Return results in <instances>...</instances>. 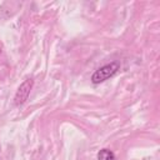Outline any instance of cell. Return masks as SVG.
I'll list each match as a JSON object with an SVG mask.
<instances>
[{
    "instance_id": "cell-3",
    "label": "cell",
    "mask_w": 160,
    "mask_h": 160,
    "mask_svg": "<svg viewBox=\"0 0 160 160\" xmlns=\"http://www.w3.org/2000/svg\"><path fill=\"white\" fill-rule=\"evenodd\" d=\"M98 160H115V154L109 149H101L98 152Z\"/></svg>"
},
{
    "instance_id": "cell-2",
    "label": "cell",
    "mask_w": 160,
    "mask_h": 160,
    "mask_svg": "<svg viewBox=\"0 0 160 160\" xmlns=\"http://www.w3.org/2000/svg\"><path fill=\"white\" fill-rule=\"evenodd\" d=\"M32 86H34L32 79H26L20 84V86L18 88V90L15 92V98H14V104L16 106H21L29 99V95H30Z\"/></svg>"
},
{
    "instance_id": "cell-1",
    "label": "cell",
    "mask_w": 160,
    "mask_h": 160,
    "mask_svg": "<svg viewBox=\"0 0 160 160\" xmlns=\"http://www.w3.org/2000/svg\"><path fill=\"white\" fill-rule=\"evenodd\" d=\"M120 69V62L118 61H111L101 68H99L92 75H91V82L92 84H100L104 82L105 80L110 79L111 76H114Z\"/></svg>"
}]
</instances>
